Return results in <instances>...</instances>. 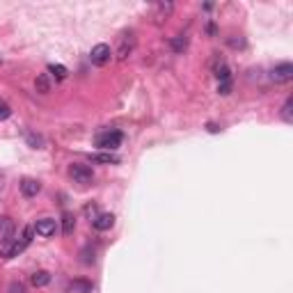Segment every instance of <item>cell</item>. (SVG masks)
<instances>
[{
  "label": "cell",
  "instance_id": "12",
  "mask_svg": "<svg viewBox=\"0 0 293 293\" xmlns=\"http://www.w3.org/2000/svg\"><path fill=\"white\" fill-rule=\"evenodd\" d=\"M69 288H71L73 293H92L94 291V284L87 282V279H73V282L69 284Z\"/></svg>",
  "mask_w": 293,
  "mask_h": 293
},
{
  "label": "cell",
  "instance_id": "9",
  "mask_svg": "<svg viewBox=\"0 0 293 293\" xmlns=\"http://www.w3.org/2000/svg\"><path fill=\"white\" fill-rule=\"evenodd\" d=\"M92 224H94L96 231H108V229L114 224V215L112 213H99L94 220H92Z\"/></svg>",
  "mask_w": 293,
  "mask_h": 293
},
{
  "label": "cell",
  "instance_id": "20",
  "mask_svg": "<svg viewBox=\"0 0 293 293\" xmlns=\"http://www.w3.org/2000/svg\"><path fill=\"white\" fill-rule=\"evenodd\" d=\"M9 114H12V108H9V105L5 103L3 99H0V122H5V119H9Z\"/></svg>",
  "mask_w": 293,
  "mask_h": 293
},
{
  "label": "cell",
  "instance_id": "14",
  "mask_svg": "<svg viewBox=\"0 0 293 293\" xmlns=\"http://www.w3.org/2000/svg\"><path fill=\"white\" fill-rule=\"evenodd\" d=\"M73 229H76V218H73L71 213H64L62 215V231H64V236H71Z\"/></svg>",
  "mask_w": 293,
  "mask_h": 293
},
{
  "label": "cell",
  "instance_id": "2",
  "mask_svg": "<svg viewBox=\"0 0 293 293\" xmlns=\"http://www.w3.org/2000/svg\"><path fill=\"white\" fill-rule=\"evenodd\" d=\"M122 140H124V135L119 131H105L96 137V146L103 151H114L119 144H122Z\"/></svg>",
  "mask_w": 293,
  "mask_h": 293
},
{
  "label": "cell",
  "instance_id": "1",
  "mask_svg": "<svg viewBox=\"0 0 293 293\" xmlns=\"http://www.w3.org/2000/svg\"><path fill=\"white\" fill-rule=\"evenodd\" d=\"M32 233H35V227H25V229H23L21 241H14V243H9V245H3V256H5V259H12V256L21 254V252L32 243Z\"/></svg>",
  "mask_w": 293,
  "mask_h": 293
},
{
  "label": "cell",
  "instance_id": "13",
  "mask_svg": "<svg viewBox=\"0 0 293 293\" xmlns=\"http://www.w3.org/2000/svg\"><path fill=\"white\" fill-rule=\"evenodd\" d=\"M30 282H32V286H37V288L46 286V284L50 282V273H46V270H37V273H32Z\"/></svg>",
  "mask_w": 293,
  "mask_h": 293
},
{
  "label": "cell",
  "instance_id": "10",
  "mask_svg": "<svg viewBox=\"0 0 293 293\" xmlns=\"http://www.w3.org/2000/svg\"><path fill=\"white\" fill-rule=\"evenodd\" d=\"M41 190V183L37 179H23L21 181V192L23 197H37Z\"/></svg>",
  "mask_w": 293,
  "mask_h": 293
},
{
  "label": "cell",
  "instance_id": "8",
  "mask_svg": "<svg viewBox=\"0 0 293 293\" xmlns=\"http://www.w3.org/2000/svg\"><path fill=\"white\" fill-rule=\"evenodd\" d=\"M55 229H57V224H55L53 218H41V220H37V224H35V231L39 233L41 238H50L55 233Z\"/></svg>",
  "mask_w": 293,
  "mask_h": 293
},
{
  "label": "cell",
  "instance_id": "7",
  "mask_svg": "<svg viewBox=\"0 0 293 293\" xmlns=\"http://www.w3.org/2000/svg\"><path fill=\"white\" fill-rule=\"evenodd\" d=\"M14 220L12 218H7V215H3L0 218V243L3 245H9L12 243V238H14Z\"/></svg>",
  "mask_w": 293,
  "mask_h": 293
},
{
  "label": "cell",
  "instance_id": "18",
  "mask_svg": "<svg viewBox=\"0 0 293 293\" xmlns=\"http://www.w3.org/2000/svg\"><path fill=\"white\" fill-rule=\"evenodd\" d=\"M186 46H188V39H186V37L179 35V37H174V39H172V48L177 50V53H181V50L186 48Z\"/></svg>",
  "mask_w": 293,
  "mask_h": 293
},
{
  "label": "cell",
  "instance_id": "6",
  "mask_svg": "<svg viewBox=\"0 0 293 293\" xmlns=\"http://www.w3.org/2000/svg\"><path fill=\"white\" fill-rule=\"evenodd\" d=\"M133 48H135V35H133V32H124V35L119 37L117 57H119V60H126L128 55L133 53Z\"/></svg>",
  "mask_w": 293,
  "mask_h": 293
},
{
  "label": "cell",
  "instance_id": "3",
  "mask_svg": "<svg viewBox=\"0 0 293 293\" xmlns=\"http://www.w3.org/2000/svg\"><path fill=\"white\" fill-rule=\"evenodd\" d=\"M69 177H71L76 183H80V186H90V183L94 181V172H92V167L80 165V163H73L71 167H69Z\"/></svg>",
  "mask_w": 293,
  "mask_h": 293
},
{
  "label": "cell",
  "instance_id": "21",
  "mask_svg": "<svg viewBox=\"0 0 293 293\" xmlns=\"http://www.w3.org/2000/svg\"><path fill=\"white\" fill-rule=\"evenodd\" d=\"M218 92L220 94H229V92H231V78H229V80H220Z\"/></svg>",
  "mask_w": 293,
  "mask_h": 293
},
{
  "label": "cell",
  "instance_id": "15",
  "mask_svg": "<svg viewBox=\"0 0 293 293\" xmlns=\"http://www.w3.org/2000/svg\"><path fill=\"white\" fill-rule=\"evenodd\" d=\"M172 7H174L172 3H158V5H156V14H154V18H158V21H163V18L167 16L169 12H172Z\"/></svg>",
  "mask_w": 293,
  "mask_h": 293
},
{
  "label": "cell",
  "instance_id": "16",
  "mask_svg": "<svg viewBox=\"0 0 293 293\" xmlns=\"http://www.w3.org/2000/svg\"><path fill=\"white\" fill-rule=\"evenodd\" d=\"M291 108H293V99H291V96H288V99H286V103L282 105V119H284V122H286V124H291V122H293Z\"/></svg>",
  "mask_w": 293,
  "mask_h": 293
},
{
  "label": "cell",
  "instance_id": "11",
  "mask_svg": "<svg viewBox=\"0 0 293 293\" xmlns=\"http://www.w3.org/2000/svg\"><path fill=\"white\" fill-rule=\"evenodd\" d=\"M92 163L114 165V163H119V156H114L112 151H101V154H94V156H92Z\"/></svg>",
  "mask_w": 293,
  "mask_h": 293
},
{
  "label": "cell",
  "instance_id": "22",
  "mask_svg": "<svg viewBox=\"0 0 293 293\" xmlns=\"http://www.w3.org/2000/svg\"><path fill=\"white\" fill-rule=\"evenodd\" d=\"M9 293H25V286H23V284H12Z\"/></svg>",
  "mask_w": 293,
  "mask_h": 293
},
{
  "label": "cell",
  "instance_id": "19",
  "mask_svg": "<svg viewBox=\"0 0 293 293\" xmlns=\"http://www.w3.org/2000/svg\"><path fill=\"white\" fill-rule=\"evenodd\" d=\"M35 85H37V90H39L41 94H46V92L50 90V85H48V80H46V76H44V73H41V76L35 80Z\"/></svg>",
  "mask_w": 293,
  "mask_h": 293
},
{
  "label": "cell",
  "instance_id": "17",
  "mask_svg": "<svg viewBox=\"0 0 293 293\" xmlns=\"http://www.w3.org/2000/svg\"><path fill=\"white\" fill-rule=\"evenodd\" d=\"M48 71L53 73L57 80H64V78H67V67H62V64H48Z\"/></svg>",
  "mask_w": 293,
  "mask_h": 293
},
{
  "label": "cell",
  "instance_id": "5",
  "mask_svg": "<svg viewBox=\"0 0 293 293\" xmlns=\"http://www.w3.org/2000/svg\"><path fill=\"white\" fill-rule=\"evenodd\" d=\"M90 60L94 67H105L110 62V46L108 44H96L90 53Z\"/></svg>",
  "mask_w": 293,
  "mask_h": 293
},
{
  "label": "cell",
  "instance_id": "4",
  "mask_svg": "<svg viewBox=\"0 0 293 293\" xmlns=\"http://www.w3.org/2000/svg\"><path fill=\"white\" fill-rule=\"evenodd\" d=\"M291 78H293V64L291 62H282V64H277V67L270 71V80L277 82V85L288 82Z\"/></svg>",
  "mask_w": 293,
  "mask_h": 293
},
{
  "label": "cell",
  "instance_id": "23",
  "mask_svg": "<svg viewBox=\"0 0 293 293\" xmlns=\"http://www.w3.org/2000/svg\"><path fill=\"white\" fill-rule=\"evenodd\" d=\"M85 213L92 215V220H94L96 215H99V213H96V206H94V204H87V206H85Z\"/></svg>",
  "mask_w": 293,
  "mask_h": 293
}]
</instances>
